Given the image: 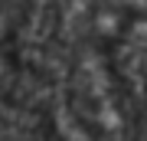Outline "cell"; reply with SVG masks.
<instances>
[{"instance_id": "cell-1", "label": "cell", "mask_w": 147, "mask_h": 141, "mask_svg": "<svg viewBox=\"0 0 147 141\" xmlns=\"http://www.w3.org/2000/svg\"><path fill=\"white\" fill-rule=\"evenodd\" d=\"M42 125L49 141H134L137 105L115 52L82 43Z\"/></svg>"}, {"instance_id": "cell-2", "label": "cell", "mask_w": 147, "mask_h": 141, "mask_svg": "<svg viewBox=\"0 0 147 141\" xmlns=\"http://www.w3.org/2000/svg\"><path fill=\"white\" fill-rule=\"evenodd\" d=\"M36 0H0V95L20 79V33Z\"/></svg>"}]
</instances>
